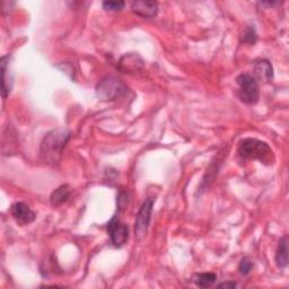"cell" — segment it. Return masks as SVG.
I'll use <instances>...</instances> for the list:
<instances>
[{"label": "cell", "instance_id": "6", "mask_svg": "<svg viewBox=\"0 0 289 289\" xmlns=\"http://www.w3.org/2000/svg\"><path fill=\"white\" fill-rule=\"evenodd\" d=\"M108 233L111 238V242L115 247H121L125 244L129 237V228L125 224H122L119 218L114 216L108 222Z\"/></svg>", "mask_w": 289, "mask_h": 289}, {"label": "cell", "instance_id": "4", "mask_svg": "<svg viewBox=\"0 0 289 289\" xmlns=\"http://www.w3.org/2000/svg\"><path fill=\"white\" fill-rule=\"evenodd\" d=\"M126 92V87L114 77H108L96 86V94L103 101H113Z\"/></svg>", "mask_w": 289, "mask_h": 289}, {"label": "cell", "instance_id": "11", "mask_svg": "<svg viewBox=\"0 0 289 289\" xmlns=\"http://www.w3.org/2000/svg\"><path fill=\"white\" fill-rule=\"evenodd\" d=\"M255 73L259 77L262 79H266L267 82L271 80L273 77V70L271 63L268 60H260L255 65Z\"/></svg>", "mask_w": 289, "mask_h": 289}, {"label": "cell", "instance_id": "7", "mask_svg": "<svg viewBox=\"0 0 289 289\" xmlns=\"http://www.w3.org/2000/svg\"><path fill=\"white\" fill-rule=\"evenodd\" d=\"M11 212L15 219L19 224L23 225L31 224L37 218V214L25 202H16V204H14L11 208Z\"/></svg>", "mask_w": 289, "mask_h": 289}, {"label": "cell", "instance_id": "17", "mask_svg": "<svg viewBox=\"0 0 289 289\" xmlns=\"http://www.w3.org/2000/svg\"><path fill=\"white\" fill-rule=\"evenodd\" d=\"M237 287V283L234 281H228V282H222L220 283L218 288H230V289H234Z\"/></svg>", "mask_w": 289, "mask_h": 289}, {"label": "cell", "instance_id": "14", "mask_svg": "<svg viewBox=\"0 0 289 289\" xmlns=\"http://www.w3.org/2000/svg\"><path fill=\"white\" fill-rule=\"evenodd\" d=\"M253 267H254V263H253L251 259L244 258V259H242V261L240 262V266H238V271H240L241 275L247 276L248 273L252 271Z\"/></svg>", "mask_w": 289, "mask_h": 289}, {"label": "cell", "instance_id": "1", "mask_svg": "<svg viewBox=\"0 0 289 289\" xmlns=\"http://www.w3.org/2000/svg\"><path fill=\"white\" fill-rule=\"evenodd\" d=\"M69 138L70 133L66 130H53L49 133L41 144L40 156L42 160L52 165L57 163Z\"/></svg>", "mask_w": 289, "mask_h": 289}, {"label": "cell", "instance_id": "12", "mask_svg": "<svg viewBox=\"0 0 289 289\" xmlns=\"http://www.w3.org/2000/svg\"><path fill=\"white\" fill-rule=\"evenodd\" d=\"M217 280V276L216 273L212 272H204L200 273V275H197L195 282L198 287L200 288H208L211 287Z\"/></svg>", "mask_w": 289, "mask_h": 289}, {"label": "cell", "instance_id": "5", "mask_svg": "<svg viewBox=\"0 0 289 289\" xmlns=\"http://www.w3.org/2000/svg\"><path fill=\"white\" fill-rule=\"evenodd\" d=\"M155 199L153 198H148L146 199L143 205H141L140 210L137 215L136 222H135V232L137 237L143 238L146 236L147 231H148V226L150 222L151 212H153V206H154Z\"/></svg>", "mask_w": 289, "mask_h": 289}, {"label": "cell", "instance_id": "8", "mask_svg": "<svg viewBox=\"0 0 289 289\" xmlns=\"http://www.w3.org/2000/svg\"><path fill=\"white\" fill-rule=\"evenodd\" d=\"M131 11L144 18H153L158 13V4L156 2H135L131 4Z\"/></svg>", "mask_w": 289, "mask_h": 289}, {"label": "cell", "instance_id": "3", "mask_svg": "<svg viewBox=\"0 0 289 289\" xmlns=\"http://www.w3.org/2000/svg\"><path fill=\"white\" fill-rule=\"evenodd\" d=\"M236 82L240 86L238 98L241 99L242 102L245 104H255L260 98V92H259V85L254 76L241 74L236 78Z\"/></svg>", "mask_w": 289, "mask_h": 289}, {"label": "cell", "instance_id": "13", "mask_svg": "<svg viewBox=\"0 0 289 289\" xmlns=\"http://www.w3.org/2000/svg\"><path fill=\"white\" fill-rule=\"evenodd\" d=\"M9 59H11V55H5V57L2 58L0 60V65H2V76H3V80H2V84H3V96L4 99L7 98L8 93L11 92L8 88V85H7V79H6V75H7V68H8V61Z\"/></svg>", "mask_w": 289, "mask_h": 289}, {"label": "cell", "instance_id": "15", "mask_svg": "<svg viewBox=\"0 0 289 289\" xmlns=\"http://www.w3.org/2000/svg\"><path fill=\"white\" fill-rule=\"evenodd\" d=\"M256 40H258V35L255 33L254 27H252V26L247 27L242 37V42L248 43V44H254L256 42Z\"/></svg>", "mask_w": 289, "mask_h": 289}, {"label": "cell", "instance_id": "2", "mask_svg": "<svg viewBox=\"0 0 289 289\" xmlns=\"http://www.w3.org/2000/svg\"><path fill=\"white\" fill-rule=\"evenodd\" d=\"M238 155L244 159H255L267 165H272L275 155L267 143L254 138L243 139L238 145Z\"/></svg>", "mask_w": 289, "mask_h": 289}, {"label": "cell", "instance_id": "10", "mask_svg": "<svg viewBox=\"0 0 289 289\" xmlns=\"http://www.w3.org/2000/svg\"><path fill=\"white\" fill-rule=\"evenodd\" d=\"M70 192H72V189L68 184H65L59 186L58 189H55L52 195H51V204L53 206H60L62 205L63 202L67 201V199L70 196Z\"/></svg>", "mask_w": 289, "mask_h": 289}, {"label": "cell", "instance_id": "9", "mask_svg": "<svg viewBox=\"0 0 289 289\" xmlns=\"http://www.w3.org/2000/svg\"><path fill=\"white\" fill-rule=\"evenodd\" d=\"M276 262L279 268H286L288 265V237L285 235L280 242L276 252Z\"/></svg>", "mask_w": 289, "mask_h": 289}, {"label": "cell", "instance_id": "16", "mask_svg": "<svg viewBox=\"0 0 289 289\" xmlns=\"http://www.w3.org/2000/svg\"><path fill=\"white\" fill-rule=\"evenodd\" d=\"M103 8L108 12H119L122 11L125 6L124 2H103Z\"/></svg>", "mask_w": 289, "mask_h": 289}]
</instances>
